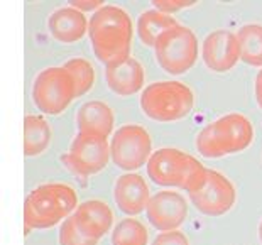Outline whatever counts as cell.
Returning <instances> with one entry per match:
<instances>
[{
  "mask_svg": "<svg viewBox=\"0 0 262 245\" xmlns=\"http://www.w3.org/2000/svg\"><path fill=\"white\" fill-rule=\"evenodd\" d=\"M92 49L105 66L129 58L134 37L130 15L117 5H105L95 12L88 26Z\"/></svg>",
  "mask_w": 262,
  "mask_h": 245,
  "instance_id": "cell-1",
  "label": "cell"
},
{
  "mask_svg": "<svg viewBox=\"0 0 262 245\" xmlns=\"http://www.w3.org/2000/svg\"><path fill=\"white\" fill-rule=\"evenodd\" d=\"M78 208V194L66 183H46L27 194L24 202L26 233L31 230H46L68 220Z\"/></svg>",
  "mask_w": 262,
  "mask_h": 245,
  "instance_id": "cell-2",
  "label": "cell"
},
{
  "mask_svg": "<svg viewBox=\"0 0 262 245\" xmlns=\"http://www.w3.org/2000/svg\"><path fill=\"white\" fill-rule=\"evenodd\" d=\"M147 176L158 186L180 188L191 193L203 183L206 168L196 158L174 147L154 151L147 161Z\"/></svg>",
  "mask_w": 262,
  "mask_h": 245,
  "instance_id": "cell-3",
  "label": "cell"
},
{
  "mask_svg": "<svg viewBox=\"0 0 262 245\" xmlns=\"http://www.w3.org/2000/svg\"><path fill=\"white\" fill-rule=\"evenodd\" d=\"M193 107V90L176 80L150 83L141 95V108L144 115L156 122L181 120L189 115Z\"/></svg>",
  "mask_w": 262,
  "mask_h": 245,
  "instance_id": "cell-4",
  "label": "cell"
},
{
  "mask_svg": "<svg viewBox=\"0 0 262 245\" xmlns=\"http://www.w3.org/2000/svg\"><path fill=\"white\" fill-rule=\"evenodd\" d=\"M75 98H78L76 85L64 66H51L36 76L32 85V100L42 114H63Z\"/></svg>",
  "mask_w": 262,
  "mask_h": 245,
  "instance_id": "cell-5",
  "label": "cell"
},
{
  "mask_svg": "<svg viewBox=\"0 0 262 245\" xmlns=\"http://www.w3.org/2000/svg\"><path fill=\"white\" fill-rule=\"evenodd\" d=\"M158 64L169 75H183L198 59V39L186 26H176L164 32L154 46Z\"/></svg>",
  "mask_w": 262,
  "mask_h": 245,
  "instance_id": "cell-6",
  "label": "cell"
},
{
  "mask_svg": "<svg viewBox=\"0 0 262 245\" xmlns=\"http://www.w3.org/2000/svg\"><path fill=\"white\" fill-rule=\"evenodd\" d=\"M152 152V139L142 125H122L110 141L114 164L124 171H136L146 166Z\"/></svg>",
  "mask_w": 262,
  "mask_h": 245,
  "instance_id": "cell-7",
  "label": "cell"
},
{
  "mask_svg": "<svg viewBox=\"0 0 262 245\" xmlns=\"http://www.w3.org/2000/svg\"><path fill=\"white\" fill-rule=\"evenodd\" d=\"M110 159L112 155H110L108 139L80 132L71 142L70 151L61 158L66 168L75 172L76 176H80L81 180H86V177L103 171Z\"/></svg>",
  "mask_w": 262,
  "mask_h": 245,
  "instance_id": "cell-8",
  "label": "cell"
},
{
  "mask_svg": "<svg viewBox=\"0 0 262 245\" xmlns=\"http://www.w3.org/2000/svg\"><path fill=\"white\" fill-rule=\"evenodd\" d=\"M188 194L193 207L205 216H222L228 213L237 199L232 181L213 169H206L203 183Z\"/></svg>",
  "mask_w": 262,
  "mask_h": 245,
  "instance_id": "cell-9",
  "label": "cell"
},
{
  "mask_svg": "<svg viewBox=\"0 0 262 245\" xmlns=\"http://www.w3.org/2000/svg\"><path fill=\"white\" fill-rule=\"evenodd\" d=\"M149 224L159 232L178 230L188 216V202L181 193L159 191L150 196L146 208Z\"/></svg>",
  "mask_w": 262,
  "mask_h": 245,
  "instance_id": "cell-10",
  "label": "cell"
},
{
  "mask_svg": "<svg viewBox=\"0 0 262 245\" xmlns=\"http://www.w3.org/2000/svg\"><path fill=\"white\" fill-rule=\"evenodd\" d=\"M203 63L215 73H227L241 61V48H238L237 34L219 29L210 32L203 41Z\"/></svg>",
  "mask_w": 262,
  "mask_h": 245,
  "instance_id": "cell-11",
  "label": "cell"
},
{
  "mask_svg": "<svg viewBox=\"0 0 262 245\" xmlns=\"http://www.w3.org/2000/svg\"><path fill=\"white\" fill-rule=\"evenodd\" d=\"M213 125L225 155L242 152L252 144V124L242 114H227L213 120Z\"/></svg>",
  "mask_w": 262,
  "mask_h": 245,
  "instance_id": "cell-12",
  "label": "cell"
},
{
  "mask_svg": "<svg viewBox=\"0 0 262 245\" xmlns=\"http://www.w3.org/2000/svg\"><path fill=\"white\" fill-rule=\"evenodd\" d=\"M71 216L76 227L93 240L105 237L114 225V211L102 199H86L80 203Z\"/></svg>",
  "mask_w": 262,
  "mask_h": 245,
  "instance_id": "cell-13",
  "label": "cell"
},
{
  "mask_svg": "<svg viewBox=\"0 0 262 245\" xmlns=\"http://www.w3.org/2000/svg\"><path fill=\"white\" fill-rule=\"evenodd\" d=\"M115 203L122 213L139 215L147 208L150 202V191L146 180L136 172L122 174L114 188Z\"/></svg>",
  "mask_w": 262,
  "mask_h": 245,
  "instance_id": "cell-14",
  "label": "cell"
},
{
  "mask_svg": "<svg viewBox=\"0 0 262 245\" xmlns=\"http://www.w3.org/2000/svg\"><path fill=\"white\" fill-rule=\"evenodd\" d=\"M108 88L119 97H132L144 86V68L136 58H125L105 66Z\"/></svg>",
  "mask_w": 262,
  "mask_h": 245,
  "instance_id": "cell-15",
  "label": "cell"
},
{
  "mask_svg": "<svg viewBox=\"0 0 262 245\" xmlns=\"http://www.w3.org/2000/svg\"><path fill=\"white\" fill-rule=\"evenodd\" d=\"M90 20H86L85 14L73 7H61L54 10L48 20V27L51 36L58 42L73 44L81 41L88 32Z\"/></svg>",
  "mask_w": 262,
  "mask_h": 245,
  "instance_id": "cell-16",
  "label": "cell"
},
{
  "mask_svg": "<svg viewBox=\"0 0 262 245\" xmlns=\"http://www.w3.org/2000/svg\"><path fill=\"white\" fill-rule=\"evenodd\" d=\"M76 124L80 133L108 139L110 133L114 132L115 115L107 103L93 100L80 107L76 114Z\"/></svg>",
  "mask_w": 262,
  "mask_h": 245,
  "instance_id": "cell-17",
  "label": "cell"
},
{
  "mask_svg": "<svg viewBox=\"0 0 262 245\" xmlns=\"http://www.w3.org/2000/svg\"><path fill=\"white\" fill-rule=\"evenodd\" d=\"M51 144V127L42 115L29 114L24 117V154L34 158L42 154Z\"/></svg>",
  "mask_w": 262,
  "mask_h": 245,
  "instance_id": "cell-18",
  "label": "cell"
},
{
  "mask_svg": "<svg viewBox=\"0 0 262 245\" xmlns=\"http://www.w3.org/2000/svg\"><path fill=\"white\" fill-rule=\"evenodd\" d=\"M176 26H180V22L172 17V15L163 14L156 9H150L139 15L137 36L142 41V44L154 48L158 39L163 36L164 32H168L169 29H172V27H176Z\"/></svg>",
  "mask_w": 262,
  "mask_h": 245,
  "instance_id": "cell-19",
  "label": "cell"
},
{
  "mask_svg": "<svg viewBox=\"0 0 262 245\" xmlns=\"http://www.w3.org/2000/svg\"><path fill=\"white\" fill-rule=\"evenodd\" d=\"M241 59L245 64L262 68V26L247 24L237 31Z\"/></svg>",
  "mask_w": 262,
  "mask_h": 245,
  "instance_id": "cell-20",
  "label": "cell"
},
{
  "mask_svg": "<svg viewBox=\"0 0 262 245\" xmlns=\"http://www.w3.org/2000/svg\"><path fill=\"white\" fill-rule=\"evenodd\" d=\"M149 233L146 225L137 218H124L112 232V245H147Z\"/></svg>",
  "mask_w": 262,
  "mask_h": 245,
  "instance_id": "cell-21",
  "label": "cell"
},
{
  "mask_svg": "<svg viewBox=\"0 0 262 245\" xmlns=\"http://www.w3.org/2000/svg\"><path fill=\"white\" fill-rule=\"evenodd\" d=\"M63 66L68 70L71 78H73L78 98L92 90L95 85V70L90 61H86L85 58H73L66 61Z\"/></svg>",
  "mask_w": 262,
  "mask_h": 245,
  "instance_id": "cell-22",
  "label": "cell"
},
{
  "mask_svg": "<svg viewBox=\"0 0 262 245\" xmlns=\"http://www.w3.org/2000/svg\"><path fill=\"white\" fill-rule=\"evenodd\" d=\"M98 240L86 237L80 228L76 227L73 216L63 221L59 228V245H97Z\"/></svg>",
  "mask_w": 262,
  "mask_h": 245,
  "instance_id": "cell-23",
  "label": "cell"
},
{
  "mask_svg": "<svg viewBox=\"0 0 262 245\" xmlns=\"http://www.w3.org/2000/svg\"><path fill=\"white\" fill-rule=\"evenodd\" d=\"M152 4H154L156 10H159V12H163V14L172 15L183 9L191 7L194 2H189V0H154Z\"/></svg>",
  "mask_w": 262,
  "mask_h": 245,
  "instance_id": "cell-24",
  "label": "cell"
},
{
  "mask_svg": "<svg viewBox=\"0 0 262 245\" xmlns=\"http://www.w3.org/2000/svg\"><path fill=\"white\" fill-rule=\"evenodd\" d=\"M152 245H189V240L183 232L172 230V232H161L154 238Z\"/></svg>",
  "mask_w": 262,
  "mask_h": 245,
  "instance_id": "cell-25",
  "label": "cell"
},
{
  "mask_svg": "<svg viewBox=\"0 0 262 245\" xmlns=\"http://www.w3.org/2000/svg\"><path fill=\"white\" fill-rule=\"evenodd\" d=\"M70 7H73L80 12H98L100 9L105 7V2H100V0H78V2H70Z\"/></svg>",
  "mask_w": 262,
  "mask_h": 245,
  "instance_id": "cell-26",
  "label": "cell"
},
{
  "mask_svg": "<svg viewBox=\"0 0 262 245\" xmlns=\"http://www.w3.org/2000/svg\"><path fill=\"white\" fill-rule=\"evenodd\" d=\"M254 95H255V102L262 110V70L255 76V83H254Z\"/></svg>",
  "mask_w": 262,
  "mask_h": 245,
  "instance_id": "cell-27",
  "label": "cell"
},
{
  "mask_svg": "<svg viewBox=\"0 0 262 245\" xmlns=\"http://www.w3.org/2000/svg\"><path fill=\"white\" fill-rule=\"evenodd\" d=\"M259 240L262 243V220H260V225H259Z\"/></svg>",
  "mask_w": 262,
  "mask_h": 245,
  "instance_id": "cell-28",
  "label": "cell"
}]
</instances>
